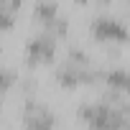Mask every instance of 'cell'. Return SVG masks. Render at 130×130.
Wrapping results in <instances>:
<instances>
[{
    "mask_svg": "<svg viewBox=\"0 0 130 130\" xmlns=\"http://www.w3.org/2000/svg\"><path fill=\"white\" fill-rule=\"evenodd\" d=\"M79 3H87V0H79Z\"/></svg>",
    "mask_w": 130,
    "mask_h": 130,
    "instance_id": "5",
    "label": "cell"
},
{
    "mask_svg": "<svg viewBox=\"0 0 130 130\" xmlns=\"http://www.w3.org/2000/svg\"><path fill=\"white\" fill-rule=\"evenodd\" d=\"M13 79H15V77H13L10 72H0V92H5V89L13 84Z\"/></svg>",
    "mask_w": 130,
    "mask_h": 130,
    "instance_id": "4",
    "label": "cell"
},
{
    "mask_svg": "<svg viewBox=\"0 0 130 130\" xmlns=\"http://www.w3.org/2000/svg\"><path fill=\"white\" fill-rule=\"evenodd\" d=\"M92 36L97 38V41H125L127 38V31H125V26L122 23H117V21H110V18H97L94 23H92Z\"/></svg>",
    "mask_w": 130,
    "mask_h": 130,
    "instance_id": "1",
    "label": "cell"
},
{
    "mask_svg": "<svg viewBox=\"0 0 130 130\" xmlns=\"http://www.w3.org/2000/svg\"><path fill=\"white\" fill-rule=\"evenodd\" d=\"M51 59H54V38L51 36H38L28 43V51H26L28 64H46Z\"/></svg>",
    "mask_w": 130,
    "mask_h": 130,
    "instance_id": "2",
    "label": "cell"
},
{
    "mask_svg": "<svg viewBox=\"0 0 130 130\" xmlns=\"http://www.w3.org/2000/svg\"><path fill=\"white\" fill-rule=\"evenodd\" d=\"M36 15L43 26H48L54 18H56V3H38L36 5Z\"/></svg>",
    "mask_w": 130,
    "mask_h": 130,
    "instance_id": "3",
    "label": "cell"
}]
</instances>
